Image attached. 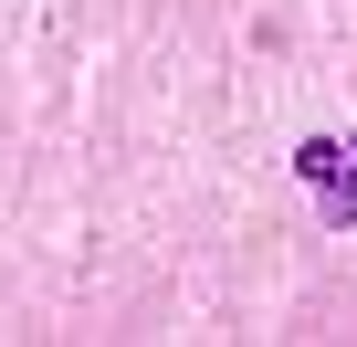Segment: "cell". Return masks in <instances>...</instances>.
Returning a JSON list of instances; mask_svg holds the SVG:
<instances>
[{
	"mask_svg": "<svg viewBox=\"0 0 357 347\" xmlns=\"http://www.w3.org/2000/svg\"><path fill=\"white\" fill-rule=\"evenodd\" d=\"M294 168L315 179L326 221H357V168H347V147H336V137H305V147H294Z\"/></svg>",
	"mask_w": 357,
	"mask_h": 347,
	"instance_id": "cell-1",
	"label": "cell"
}]
</instances>
